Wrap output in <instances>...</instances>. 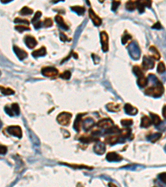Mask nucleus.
Returning <instances> with one entry per match:
<instances>
[{
    "instance_id": "f257e3e1",
    "label": "nucleus",
    "mask_w": 166,
    "mask_h": 187,
    "mask_svg": "<svg viewBox=\"0 0 166 187\" xmlns=\"http://www.w3.org/2000/svg\"><path fill=\"white\" fill-rule=\"evenodd\" d=\"M164 91H165L164 86L161 82H159L158 84H155L153 86L147 88L144 91V93L147 96H150L153 97H159L162 96V94L164 93Z\"/></svg>"
},
{
    "instance_id": "f03ea898",
    "label": "nucleus",
    "mask_w": 166,
    "mask_h": 187,
    "mask_svg": "<svg viewBox=\"0 0 166 187\" xmlns=\"http://www.w3.org/2000/svg\"><path fill=\"white\" fill-rule=\"evenodd\" d=\"M128 51L130 57L135 60H138L140 57V49L138 46L137 43L136 42H132L130 43V46L128 47Z\"/></svg>"
},
{
    "instance_id": "7ed1b4c3",
    "label": "nucleus",
    "mask_w": 166,
    "mask_h": 187,
    "mask_svg": "<svg viewBox=\"0 0 166 187\" xmlns=\"http://www.w3.org/2000/svg\"><path fill=\"white\" fill-rule=\"evenodd\" d=\"M72 114L69 112H62L57 117V121L62 126H67L71 122Z\"/></svg>"
},
{
    "instance_id": "20e7f679",
    "label": "nucleus",
    "mask_w": 166,
    "mask_h": 187,
    "mask_svg": "<svg viewBox=\"0 0 166 187\" xmlns=\"http://www.w3.org/2000/svg\"><path fill=\"white\" fill-rule=\"evenodd\" d=\"M42 73L45 77L53 78L58 74V70L52 67H45L42 68Z\"/></svg>"
},
{
    "instance_id": "39448f33",
    "label": "nucleus",
    "mask_w": 166,
    "mask_h": 187,
    "mask_svg": "<svg viewBox=\"0 0 166 187\" xmlns=\"http://www.w3.org/2000/svg\"><path fill=\"white\" fill-rule=\"evenodd\" d=\"M101 43L103 52H107L109 49V37L108 34L105 31L101 33Z\"/></svg>"
},
{
    "instance_id": "423d86ee",
    "label": "nucleus",
    "mask_w": 166,
    "mask_h": 187,
    "mask_svg": "<svg viewBox=\"0 0 166 187\" xmlns=\"http://www.w3.org/2000/svg\"><path fill=\"white\" fill-rule=\"evenodd\" d=\"M7 130L8 133L11 134V135L18 137V138L22 137V129H21L20 126H8Z\"/></svg>"
},
{
    "instance_id": "0eeeda50",
    "label": "nucleus",
    "mask_w": 166,
    "mask_h": 187,
    "mask_svg": "<svg viewBox=\"0 0 166 187\" xmlns=\"http://www.w3.org/2000/svg\"><path fill=\"white\" fill-rule=\"evenodd\" d=\"M89 17L96 26H100L101 24V22H102L101 18L98 15L96 14V13L93 11L92 8H89Z\"/></svg>"
},
{
    "instance_id": "6e6552de",
    "label": "nucleus",
    "mask_w": 166,
    "mask_h": 187,
    "mask_svg": "<svg viewBox=\"0 0 166 187\" xmlns=\"http://www.w3.org/2000/svg\"><path fill=\"white\" fill-rule=\"evenodd\" d=\"M142 66L145 70L148 69H152L154 67V62L153 61L151 58H148L146 56H144L143 58V63H142Z\"/></svg>"
},
{
    "instance_id": "1a4fd4ad",
    "label": "nucleus",
    "mask_w": 166,
    "mask_h": 187,
    "mask_svg": "<svg viewBox=\"0 0 166 187\" xmlns=\"http://www.w3.org/2000/svg\"><path fill=\"white\" fill-rule=\"evenodd\" d=\"M24 41H25L26 45L29 48H34L37 46V44L36 38L34 37L31 36V35H27L25 37Z\"/></svg>"
},
{
    "instance_id": "9d476101",
    "label": "nucleus",
    "mask_w": 166,
    "mask_h": 187,
    "mask_svg": "<svg viewBox=\"0 0 166 187\" xmlns=\"http://www.w3.org/2000/svg\"><path fill=\"white\" fill-rule=\"evenodd\" d=\"M14 51L16 53L17 57L19 58L20 60H23L28 57V53L25 50H23L22 48L17 47V46H14Z\"/></svg>"
},
{
    "instance_id": "9b49d317",
    "label": "nucleus",
    "mask_w": 166,
    "mask_h": 187,
    "mask_svg": "<svg viewBox=\"0 0 166 187\" xmlns=\"http://www.w3.org/2000/svg\"><path fill=\"white\" fill-rule=\"evenodd\" d=\"M151 2L150 1H137L136 2V7L138 8L140 13H143L145 7H150Z\"/></svg>"
},
{
    "instance_id": "f8f14e48",
    "label": "nucleus",
    "mask_w": 166,
    "mask_h": 187,
    "mask_svg": "<svg viewBox=\"0 0 166 187\" xmlns=\"http://www.w3.org/2000/svg\"><path fill=\"white\" fill-rule=\"evenodd\" d=\"M97 126L101 128L110 129L113 126V122L109 119H104V120H101L99 122L97 123Z\"/></svg>"
},
{
    "instance_id": "ddd939ff",
    "label": "nucleus",
    "mask_w": 166,
    "mask_h": 187,
    "mask_svg": "<svg viewBox=\"0 0 166 187\" xmlns=\"http://www.w3.org/2000/svg\"><path fill=\"white\" fill-rule=\"evenodd\" d=\"M41 16H42V13L40 11H37L34 15V17L33 18V19H32V22H33V26L35 27V29H40V27L42 25V22L39 20Z\"/></svg>"
},
{
    "instance_id": "4468645a",
    "label": "nucleus",
    "mask_w": 166,
    "mask_h": 187,
    "mask_svg": "<svg viewBox=\"0 0 166 187\" xmlns=\"http://www.w3.org/2000/svg\"><path fill=\"white\" fill-rule=\"evenodd\" d=\"M106 160L109 161H120L122 160V156L116 152H110L106 155Z\"/></svg>"
},
{
    "instance_id": "2eb2a0df",
    "label": "nucleus",
    "mask_w": 166,
    "mask_h": 187,
    "mask_svg": "<svg viewBox=\"0 0 166 187\" xmlns=\"http://www.w3.org/2000/svg\"><path fill=\"white\" fill-rule=\"evenodd\" d=\"M99 141L96 137H95L94 133L92 134H88V135H84L80 138V141H82V142H86V143H89V142H91L93 141Z\"/></svg>"
},
{
    "instance_id": "dca6fc26",
    "label": "nucleus",
    "mask_w": 166,
    "mask_h": 187,
    "mask_svg": "<svg viewBox=\"0 0 166 187\" xmlns=\"http://www.w3.org/2000/svg\"><path fill=\"white\" fill-rule=\"evenodd\" d=\"M95 152H96L99 155H102L103 153H105L106 151V146L104 143H102L101 141H97V143L94 146Z\"/></svg>"
},
{
    "instance_id": "f3484780",
    "label": "nucleus",
    "mask_w": 166,
    "mask_h": 187,
    "mask_svg": "<svg viewBox=\"0 0 166 187\" xmlns=\"http://www.w3.org/2000/svg\"><path fill=\"white\" fill-rule=\"evenodd\" d=\"M106 142L107 144L110 145H114L117 143L119 141H120V136L119 135H116V134H114V135H110L106 138Z\"/></svg>"
},
{
    "instance_id": "a211bd4d",
    "label": "nucleus",
    "mask_w": 166,
    "mask_h": 187,
    "mask_svg": "<svg viewBox=\"0 0 166 187\" xmlns=\"http://www.w3.org/2000/svg\"><path fill=\"white\" fill-rule=\"evenodd\" d=\"M84 116V114H79L76 118V121H75V123H74V128L77 131H79L81 130V127L82 126V122H83L82 116Z\"/></svg>"
},
{
    "instance_id": "6ab92c4d",
    "label": "nucleus",
    "mask_w": 166,
    "mask_h": 187,
    "mask_svg": "<svg viewBox=\"0 0 166 187\" xmlns=\"http://www.w3.org/2000/svg\"><path fill=\"white\" fill-rule=\"evenodd\" d=\"M125 112L128 114V115H136L138 112L137 108L133 107L132 105H130L129 103L125 105Z\"/></svg>"
},
{
    "instance_id": "aec40b11",
    "label": "nucleus",
    "mask_w": 166,
    "mask_h": 187,
    "mask_svg": "<svg viewBox=\"0 0 166 187\" xmlns=\"http://www.w3.org/2000/svg\"><path fill=\"white\" fill-rule=\"evenodd\" d=\"M94 125V121L91 118H87V119L83 120V122H82V126L84 127V129L86 131H88V130L91 129V127H93Z\"/></svg>"
},
{
    "instance_id": "412c9836",
    "label": "nucleus",
    "mask_w": 166,
    "mask_h": 187,
    "mask_svg": "<svg viewBox=\"0 0 166 187\" xmlns=\"http://www.w3.org/2000/svg\"><path fill=\"white\" fill-rule=\"evenodd\" d=\"M47 53V50L45 48V47H42L40 48L39 49H37V50L33 51V56L34 58H39V57H43V56H45Z\"/></svg>"
},
{
    "instance_id": "4be33fe9",
    "label": "nucleus",
    "mask_w": 166,
    "mask_h": 187,
    "mask_svg": "<svg viewBox=\"0 0 166 187\" xmlns=\"http://www.w3.org/2000/svg\"><path fill=\"white\" fill-rule=\"evenodd\" d=\"M55 19H56V22H58V25H59L62 29H64L65 30H67V29H68V26H67V24L65 22L63 18H62V16L57 15V16L55 17Z\"/></svg>"
},
{
    "instance_id": "5701e85b",
    "label": "nucleus",
    "mask_w": 166,
    "mask_h": 187,
    "mask_svg": "<svg viewBox=\"0 0 166 187\" xmlns=\"http://www.w3.org/2000/svg\"><path fill=\"white\" fill-rule=\"evenodd\" d=\"M151 119H150L149 116H144L142 117V119H141V126H142V127H144V128H147V127H149V126L151 125Z\"/></svg>"
},
{
    "instance_id": "b1692460",
    "label": "nucleus",
    "mask_w": 166,
    "mask_h": 187,
    "mask_svg": "<svg viewBox=\"0 0 166 187\" xmlns=\"http://www.w3.org/2000/svg\"><path fill=\"white\" fill-rule=\"evenodd\" d=\"M107 107V110L110 112H119L121 110V106L119 104H116V103H109L108 105L106 106Z\"/></svg>"
},
{
    "instance_id": "393cba45",
    "label": "nucleus",
    "mask_w": 166,
    "mask_h": 187,
    "mask_svg": "<svg viewBox=\"0 0 166 187\" xmlns=\"http://www.w3.org/2000/svg\"><path fill=\"white\" fill-rule=\"evenodd\" d=\"M150 52H151V57L154 59H156V60H159L160 58V54H159V51L156 49V48H154V46H151L150 48Z\"/></svg>"
},
{
    "instance_id": "a878e982",
    "label": "nucleus",
    "mask_w": 166,
    "mask_h": 187,
    "mask_svg": "<svg viewBox=\"0 0 166 187\" xmlns=\"http://www.w3.org/2000/svg\"><path fill=\"white\" fill-rule=\"evenodd\" d=\"M137 84L138 86H140V87H144L148 84V80L145 77H141V78H138L137 80Z\"/></svg>"
},
{
    "instance_id": "bb28decb",
    "label": "nucleus",
    "mask_w": 166,
    "mask_h": 187,
    "mask_svg": "<svg viewBox=\"0 0 166 187\" xmlns=\"http://www.w3.org/2000/svg\"><path fill=\"white\" fill-rule=\"evenodd\" d=\"M0 91L3 95H13L14 94V91L9 87H4V86H0Z\"/></svg>"
},
{
    "instance_id": "cd10ccee",
    "label": "nucleus",
    "mask_w": 166,
    "mask_h": 187,
    "mask_svg": "<svg viewBox=\"0 0 166 187\" xmlns=\"http://www.w3.org/2000/svg\"><path fill=\"white\" fill-rule=\"evenodd\" d=\"M125 7L129 11L135 10L136 7V1H129V2H127L126 4H125Z\"/></svg>"
},
{
    "instance_id": "c85d7f7f",
    "label": "nucleus",
    "mask_w": 166,
    "mask_h": 187,
    "mask_svg": "<svg viewBox=\"0 0 166 187\" xmlns=\"http://www.w3.org/2000/svg\"><path fill=\"white\" fill-rule=\"evenodd\" d=\"M150 116H151L152 122L154 123V125H155V126H159V124L161 123V119H160V117H159L158 115L154 114V113H151Z\"/></svg>"
},
{
    "instance_id": "c756f323",
    "label": "nucleus",
    "mask_w": 166,
    "mask_h": 187,
    "mask_svg": "<svg viewBox=\"0 0 166 187\" xmlns=\"http://www.w3.org/2000/svg\"><path fill=\"white\" fill-rule=\"evenodd\" d=\"M133 72L137 76L138 78L144 77V72H143L142 69H141L139 66H135V67H133Z\"/></svg>"
},
{
    "instance_id": "7c9ffc66",
    "label": "nucleus",
    "mask_w": 166,
    "mask_h": 187,
    "mask_svg": "<svg viewBox=\"0 0 166 187\" xmlns=\"http://www.w3.org/2000/svg\"><path fill=\"white\" fill-rule=\"evenodd\" d=\"M160 138H161V134L160 133H154V134H151V135L148 136V139L150 141H151L152 142L157 141Z\"/></svg>"
},
{
    "instance_id": "2f4dec72",
    "label": "nucleus",
    "mask_w": 166,
    "mask_h": 187,
    "mask_svg": "<svg viewBox=\"0 0 166 187\" xmlns=\"http://www.w3.org/2000/svg\"><path fill=\"white\" fill-rule=\"evenodd\" d=\"M72 10L79 15H82L85 13V7H80V6H73L72 7Z\"/></svg>"
},
{
    "instance_id": "473e14b6",
    "label": "nucleus",
    "mask_w": 166,
    "mask_h": 187,
    "mask_svg": "<svg viewBox=\"0 0 166 187\" xmlns=\"http://www.w3.org/2000/svg\"><path fill=\"white\" fill-rule=\"evenodd\" d=\"M62 165H66V166H72L73 168H80V169H92V167L90 166H85V165H75V164H67V163H61Z\"/></svg>"
},
{
    "instance_id": "72a5a7b5",
    "label": "nucleus",
    "mask_w": 166,
    "mask_h": 187,
    "mask_svg": "<svg viewBox=\"0 0 166 187\" xmlns=\"http://www.w3.org/2000/svg\"><path fill=\"white\" fill-rule=\"evenodd\" d=\"M33 13V10L32 8H29L28 7H23L20 10V14L22 15H29L32 14Z\"/></svg>"
},
{
    "instance_id": "f704fd0d",
    "label": "nucleus",
    "mask_w": 166,
    "mask_h": 187,
    "mask_svg": "<svg viewBox=\"0 0 166 187\" xmlns=\"http://www.w3.org/2000/svg\"><path fill=\"white\" fill-rule=\"evenodd\" d=\"M120 137H123V138H127V137H129L130 134V129H123L121 130L120 131Z\"/></svg>"
},
{
    "instance_id": "c9c22d12",
    "label": "nucleus",
    "mask_w": 166,
    "mask_h": 187,
    "mask_svg": "<svg viewBox=\"0 0 166 187\" xmlns=\"http://www.w3.org/2000/svg\"><path fill=\"white\" fill-rule=\"evenodd\" d=\"M165 70L166 67L165 63H162V62H160L159 64H158V67H157V72H159V73H163V72H165Z\"/></svg>"
},
{
    "instance_id": "e433bc0d",
    "label": "nucleus",
    "mask_w": 166,
    "mask_h": 187,
    "mask_svg": "<svg viewBox=\"0 0 166 187\" xmlns=\"http://www.w3.org/2000/svg\"><path fill=\"white\" fill-rule=\"evenodd\" d=\"M148 79H149V81H150V82L154 83V84H158V83L160 82L159 80H158V78H157L154 75H153V74H150V75H149Z\"/></svg>"
},
{
    "instance_id": "4c0bfd02",
    "label": "nucleus",
    "mask_w": 166,
    "mask_h": 187,
    "mask_svg": "<svg viewBox=\"0 0 166 187\" xmlns=\"http://www.w3.org/2000/svg\"><path fill=\"white\" fill-rule=\"evenodd\" d=\"M11 108H12V110H13V112H14V114H17V115L19 114L20 110H19V106H18V104H17V103H14V104H12Z\"/></svg>"
},
{
    "instance_id": "58836bf2",
    "label": "nucleus",
    "mask_w": 166,
    "mask_h": 187,
    "mask_svg": "<svg viewBox=\"0 0 166 187\" xmlns=\"http://www.w3.org/2000/svg\"><path fill=\"white\" fill-rule=\"evenodd\" d=\"M15 29L18 30V32L22 33L23 31H27V30H30V28L28 26H24V25H18V26H16Z\"/></svg>"
},
{
    "instance_id": "ea45409f",
    "label": "nucleus",
    "mask_w": 166,
    "mask_h": 187,
    "mask_svg": "<svg viewBox=\"0 0 166 187\" xmlns=\"http://www.w3.org/2000/svg\"><path fill=\"white\" fill-rule=\"evenodd\" d=\"M52 24H53V22L49 18H45V20L43 21V26L46 28H49L51 26H52Z\"/></svg>"
},
{
    "instance_id": "a19ab883",
    "label": "nucleus",
    "mask_w": 166,
    "mask_h": 187,
    "mask_svg": "<svg viewBox=\"0 0 166 187\" xmlns=\"http://www.w3.org/2000/svg\"><path fill=\"white\" fill-rule=\"evenodd\" d=\"M130 39H131V36L125 32V34H123L122 36V43L123 44H125L127 42H129Z\"/></svg>"
},
{
    "instance_id": "79ce46f5",
    "label": "nucleus",
    "mask_w": 166,
    "mask_h": 187,
    "mask_svg": "<svg viewBox=\"0 0 166 187\" xmlns=\"http://www.w3.org/2000/svg\"><path fill=\"white\" fill-rule=\"evenodd\" d=\"M60 77L63 79H69L71 78V72L70 71H65L63 73L60 75Z\"/></svg>"
},
{
    "instance_id": "37998d69",
    "label": "nucleus",
    "mask_w": 166,
    "mask_h": 187,
    "mask_svg": "<svg viewBox=\"0 0 166 187\" xmlns=\"http://www.w3.org/2000/svg\"><path fill=\"white\" fill-rule=\"evenodd\" d=\"M121 124L124 126H130L133 124V122H132V120H130V119H125V120L121 121Z\"/></svg>"
},
{
    "instance_id": "c03bdc74",
    "label": "nucleus",
    "mask_w": 166,
    "mask_h": 187,
    "mask_svg": "<svg viewBox=\"0 0 166 187\" xmlns=\"http://www.w3.org/2000/svg\"><path fill=\"white\" fill-rule=\"evenodd\" d=\"M120 4H121L120 1H113L112 3H111V9L113 11H116V9L118 8V7L120 6Z\"/></svg>"
},
{
    "instance_id": "a18cd8bd",
    "label": "nucleus",
    "mask_w": 166,
    "mask_h": 187,
    "mask_svg": "<svg viewBox=\"0 0 166 187\" xmlns=\"http://www.w3.org/2000/svg\"><path fill=\"white\" fill-rule=\"evenodd\" d=\"M14 22H18V23L21 22L22 24H27V25H28L29 24V21H28L27 19H22V18H15Z\"/></svg>"
},
{
    "instance_id": "49530a36",
    "label": "nucleus",
    "mask_w": 166,
    "mask_h": 187,
    "mask_svg": "<svg viewBox=\"0 0 166 187\" xmlns=\"http://www.w3.org/2000/svg\"><path fill=\"white\" fill-rule=\"evenodd\" d=\"M159 179L162 182L164 183H166V172L165 173H161L159 175Z\"/></svg>"
},
{
    "instance_id": "de8ad7c7",
    "label": "nucleus",
    "mask_w": 166,
    "mask_h": 187,
    "mask_svg": "<svg viewBox=\"0 0 166 187\" xmlns=\"http://www.w3.org/2000/svg\"><path fill=\"white\" fill-rule=\"evenodd\" d=\"M7 151V149L6 146H1V145H0V155H4V154H6Z\"/></svg>"
},
{
    "instance_id": "09e8293b",
    "label": "nucleus",
    "mask_w": 166,
    "mask_h": 187,
    "mask_svg": "<svg viewBox=\"0 0 166 187\" xmlns=\"http://www.w3.org/2000/svg\"><path fill=\"white\" fill-rule=\"evenodd\" d=\"M60 37H61V40L62 41H68V42H70V40H71V39H69L66 36V34L62 33H60Z\"/></svg>"
},
{
    "instance_id": "8fccbe9b",
    "label": "nucleus",
    "mask_w": 166,
    "mask_h": 187,
    "mask_svg": "<svg viewBox=\"0 0 166 187\" xmlns=\"http://www.w3.org/2000/svg\"><path fill=\"white\" fill-rule=\"evenodd\" d=\"M5 112H7V114L9 116H13L14 115V112H13V110H12V108L10 109L9 107H5Z\"/></svg>"
},
{
    "instance_id": "3c124183",
    "label": "nucleus",
    "mask_w": 166,
    "mask_h": 187,
    "mask_svg": "<svg viewBox=\"0 0 166 187\" xmlns=\"http://www.w3.org/2000/svg\"><path fill=\"white\" fill-rule=\"evenodd\" d=\"M159 130H161V131H165L166 130V122H164L163 123H161V125H159L158 126Z\"/></svg>"
},
{
    "instance_id": "603ef678",
    "label": "nucleus",
    "mask_w": 166,
    "mask_h": 187,
    "mask_svg": "<svg viewBox=\"0 0 166 187\" xmlns=\"http://www.w3.org/2000/svg\"><path fill=\"white\" fill-rule=\"evenodd\" d=\"M152 28L153 29H160L162 27H161V25H160V23H159V22H157V23H155L154 25H153L152 26Z\"/></svg>"
},
{
    "instance_id": "864d4df0",
    "label": "nucleus",
    "mask_w": 166,
    "mask_h": 187,
    "mask_svg": "<svg viewBox=\"0 0 166 187\" xmlns=\"http://www.w3.org/2000/svg\"><path fill=\"white\" fill-rule=\"evenodd\" d=\"M163 116H164V117L166 118V106H165L164 107H163Z\"/></svg>"
},
{
    "instance_id": "5fc2aeb1",
    "label": "nucleus",
    "mask_w": 166,
    "mask_h": 187,
    "mask_svg": "<svg viewBox=\"0 0 166 187\" xmlns=\"http://www.w3.org/2000/svg\"><path fill=\"white\" fill-rule=\"evenodd\" d=\"M109 187H118L116 185H115L114 183H112V182H110L109 183Z\"/></svg>"
},
{
    "instance_id": "6e6d98bb",
    "label": "nucleus",
    "mask_w": 166,
    "mask_h": 187,
    "mask_svg": "<svg viewBox=\"0 0 166 187\" xmlns=\"http://www.w3.org/2000/svg\"><path fill=\"white\" fill-rule=\"evenodd\" d=\"M77 187H84V186H82V185H81V183H79V184H78V185L77 186Z\"/></svg>"
}]
</instances>
